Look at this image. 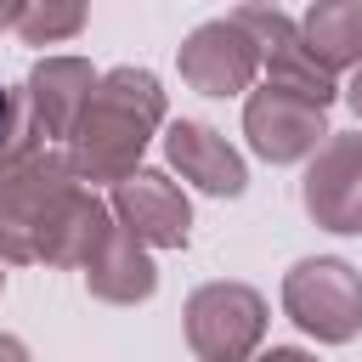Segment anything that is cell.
I'll list each match as a JSON object with an SVG mask.
<instances>
[{"instance_id": "6da1fadb", "label": "cell", "mask_w": 362, "mask_h": 362, "mask_svg": "<svg viewBox=\"0 0 362 362\" xmlns=\"http://www.w3.org/2000/svg\"><path fill=\"white\" fill-rule=\"evenodd\" d=\"M164 124V90L147 68H107L96 74L90 102L68 130V170L74 181H124L136 175L153 130Z\"/></svg>"}, {"instance_id": "7a4b0ae2", "label": "cell", "mask_w": 362, "mask_h": 362, "mask_svg": "<svg viewBox=\"0 0 362 362\" xmlns=\"http://www.w3.org/2000/svg\"><path fill=\"white\" fill-rule=\"evenodd\" d=\"M74 187L79 181H74L68 158L51 147L0 170V260H11V266L40 260V243H45V232H51V221Z\"/></svg>"}, {"instance_id": "3957f363", "label": "cell", "mask_w": 362, "mask_h": 362, "mask_svg": "<svg viewBox=\"0 0 362 362\" xmlns=\"http://www.w3.org/2000/svg\"><path fill=\"white\" fill-rule=\"evenodd\" d=\"M283 311L322 345H345L362 334V272L334 255H305L283 277Z\"/></svg>"}, {"instance_id": "277c9868", "label": "cell", "mask_w": 362, "mask_h": 362, "mask_svg": "<svg viewBox=\"0 0 362 362\" xmlns=\"http://www.w3.org/2000/svg\"><path fill=\"white\" fill-rule=\"evenodd\" d=\"M181 317L198 362H249L266 339V300L249 283H204L187 294Z\"/></svg>"}, {"instance_id": "5b68a950", "label": "cell", "mask_w": 362, "mask_h": 362, "mask_svg": "<svg viewBox=\"0 0 362 362\" xmlns=\"http://www.w3.org/2000/svg\"><path fill=\"white\" fill-rule=\"evenodd\" d=\"M322 113H328V107L311 102V96H300V90L260 85V90H249V102H243V136H249V147H255L266 164H300V158H311V153L334 136Z\"/></svg>"}, {"instance_id": "8992f818", "label": "cell", "mask_w": 362, "mask_h": 362, "mask_svg": "<svg viewBox=\"0 0 362 362\" xmlns=\"http://www.w3.org/2000/svg\"><path fill=\"white\" fill-rule=\"evenodd\" d=\"M232 23L255 40L260 68H266V85L300 90V96H311V102H322V107L339 96V90H334V74L305 51L300 23H294L288 11H277V6H238V11H232Z\"/></svg>"}, {"instance_id": "52a82bcc", "label": "cell", "mask_w": 362, "mask_h": 362, "mask_svg": "<svg viewBox=\"0 0 362 362\" xmlns=\"http://www.w3.org/2000/svg\"><path fill=\"white\" fill-rule=\"evenodd\" d=\"M300 204L317 226L362 238V130L328 136L311 153L305 181H300Z\"/></svg>"}, {"instance_id": "ba28073f", "label": "cell", "mask_w": 362, "mask_h": 362, "mask_svg": "<svg viewBox=\"0 0 362 362\" xmlns=\"http://www.w3.org/2000/svg\"><path fill=\"white\" fill-rule=\"evenodd\" d=\"M181 79L198 90V96H238L255 85L260 74V51L255 40L232 23V17H209L198 23L187 40H181Z\"/></svg>"}, {"instance_id": "9c48e42d", "label": "cell", "mask_w": 362, "mask_h": 362, "mask_svg": "<svg viewBox=\"0 0 362 362\" xmlns=\"http://www.w3.org/2000/svg\"><path fill=\"white\" fill-rule=\"evenodd\" d=\"M113 221L141 243V249H187L192 232V204L164 170H136L113 187Z\"/></svg>"}, {"instance_id": "30bf717a", "label": "cell", "mask_w": 362, "mask_h": 362, "mask_svg": "<svg viewBox=\"0 0 362 362\" xmlns=\"http://www.w3.org/2000/svg\"><path fill=\"white\" fill-rule=\"evenodd\" d=\"M164 158H170V170H181V181H192L209 198H238L249 187L243 153L198 119H170L164 124Z\"/></svg>"}, {"instance_id": "8fae6325", "label": "cell", "mask_w": 362, "mask_h": 362, "mask_svg": "<svg viewBox=\"0 0 362 362\" xmlns=\"http://www.w3.org/2000/svg\"><path fill=\"white\" fill-rule=\"evenodd\" d=\"M90 90H96L90 62H79V57H45L23 79V107H28V119L40 124L45 141H57V136L68 141V130H74L79 107L90 102Z\"/></svg>"}, {"instance_id": "7c38bea8", "label": "cell", "mask_w": 362, "mask_h": 362, "mask_svg": "<svg viewBox=\"0 0 362 362\" xmlns=\"http://www.w3.org/2000/svg\"><path fill=\"white\" fill-rule=\"evenodd\" d=\"M85 288H90L96 300H107V305H136V300H147V294L158 288V266H153V255L113 221V232L102 238L96 260L85 266Z\"/></svg>"}, {"instance_id": "4fadbf2b", "label": "cell", "mask_w": 362, "mask_h": 362, "mask_svg": "<svg viewBox=\"0 0 362 362\" xmlns=\"http://www.w3.org/2000/svg\"><path fill=\"white\" fill-rule=\"evenodd\" d=\"M107 232H113V209H107L96 192L74 187L68 204L57 209L45 243H40V260H45V266H79V272H85V266L96 260V249H102Z\"/></svg>"}, {"instance_id": "5bb4252c", "label": "cell", "mask_w": 362, "mask_h": 362, "mask_svg": "<svg viewBox=\"0 0 362 362\" xmlns=\"http://www.w3.org/2000/svg\"><path fill=\"white\" fill-rule=\"evenodd\" d=\"M300 40L305 51L339 74V68H362V0H322L300 17Z\"/></svg>"}, {"instance_id": "9a60e30c", "label": "cell", "mask_w": 362, "mask_h": 362, "mask_svg": "<svg viewBox=\"0 0 362 362\" xmlns=\"http://www.w3.org/2000/svg\"><path fill=\"white\" fill-rule=\"evenodd\" d=\"M11 28L28 45H57V40H74L85 28V6H17Z\"/></svg>"}, {"instance_id": "2e32d148", "label": "cell", "mask_w": 362, "mask_h": 362, "mask_svg": "<svg viewBox=\"0 0 362 362\" xmlns=\"http://www.w3.org/2000/svg\"><path fill=\"white\" fill-rule=\"evenodd\" d=\"M255 362H317L311 351H294V345H272V351H260Z\"/></svg>"}, {"instance_id": "e0dca14e", "label": "cell", "mask_w": 362, "mask_h": 362, "mask_svg": "<svg viewBox=\"0 0 362 362\" xmlns=\"http://www.w3.org/2000/svg\"><path fill=\"white\" fill-rule=\"evenodd\" d=\"M0 362H28V345L17 334H0Z\"/></svg>"}, {"instance_id": "ac0fdd59", "label": "cell", "mask_w": 362, "mask_h": 362, "mask_svg": "<svg viewBox=\"0 0 362 362\" xmlns=\"http://www.w3.org/2000/svg\"><path fill=\"white\" fill-rule=\"evenodd\" d=\"M345 102H351V113L362 119V68H351V85H345Z\"/></svg>"}, {"instance_id": "d6986e66", "label": "cell", "mask_w": 362, "mask_h": 362, "mask_svg": "<svg viewBox=\"0 0 362 362\" xmlns=\"http://www.w3.org/2000/svg\"><path fill=\"white\" fill-rule=\"evenodd\" d=\"M6 119H11V90L0 85V130H6Z\"/></svg>"}, {"instance_id": "ffe728a7", "label": "cell", "mask_w": 362, "mask_h": 362, "mask_svg": "<svg viewBox=\"0 0 362 362\" xmlns=\"http://www.w3.org/2000/svg\"><path fill=\"white\" fill-rule=\"evenodd\" d=\"M17 23V6H0V28H11Z\"/></svg>"}, {"instance_id": "44dd1931", "label": "cell", "mask_w": 362, "mask_h": 362, "mask_svg": "<svg viewBox=\"0 0 362 362\" xmlns=\"http://www.w3.org/2000/svg\"><path fill=\"white\" fill-rule=\"evenodd\" d=\"M0 288H6V260H0Z\"/></svg>"}]
</instances>
